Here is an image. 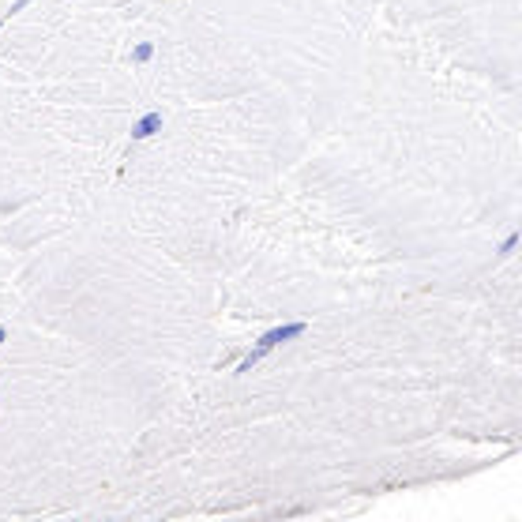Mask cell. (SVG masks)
<instances>
[{
  "label": "cell",
  "instance_id": "5b68a950",
  "mask_svg": "<svg viewBox=\"0 0 522 522\" xmlns=\"http://www.w3.org/2000/svg\"><path fill=\"white\" fill-rule=\"evenodd\" d=\"M4 339H8V331H4V327H0V346H4Z\"/></svg>",
  "mask_w": 522,
  "mask_h": 522
},
{
  "label": "cell",
  "instance_id": "3957f363",
  "mask_svg": "<svg viewBox=\"0 0 522 522\" xmlns=\"http://www.w3.org/2000/svg\"><path fill=\"white\" fill-rule=\"evenodd\" d=\"M151 57H154V45H151V42H139L136 49H132V60H136V64H147Z\"/></svg>",
  "mask_w": 522,
  "mask_h": 522
},
{
  "label": "cell",
  "instance_id": "277c9868",
  "mask_svg": "<svg viewBox=\"0 0 522 522\" xmlns=\"http://www.w3.org/2000/svg\"><path fill=\"white\" fill-rule=\"evenodd\" d=\"M515 240H519V233H511V237H507V240H503V245H500V252H503V256H507V252L515 248Z\"/></svg>",
  "mask_w": 522,
  "mask_h": 522
},
{
  "label": "cell",
  "instance_id": "7a4b0ae2",
  "mask_svg": "<svg viewBox=\"0 0 522 522\" xmlns=\"http://www.w3.org/2000/svg\"><path fill=\"white\" fill-rule=\"evenodd\" d=\"M154 132H162V113H158V109L154 113H143L132 124V139H151Z\"/></svg>",
  "mask_w": 522,
  "mask_h": 522
},
{
  "label": "cell",
  "instance_id": "6da1fadb",
  "mask_svg": "<svg viewBox=\"0 0 522 522\" xmlns=\"http://www.w3.org/2000/svg\"><path fill=\"white\" fill-rule=\"evenodd\" d=\"M304 331H309V323H282V327H271V331H263V334H259V350H267V353H271L275 346H282V342L301 339Z\"/></svg>",
  "mask_w": 522,
  "mask_h": 522
}]
</instances>
